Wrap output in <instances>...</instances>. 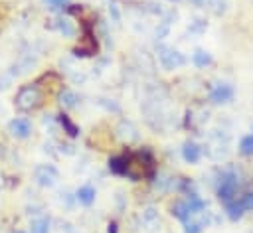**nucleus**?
Masks as SVG:
<instances>
[{
  "label": "nucleus",
  "instance_id": "obj_2",
  "mask_svg": "<svg viewBox=\"0 0 253 233\" xmlns=\"http://www.w3.org/2000/svg\"><path fill=\"white\" fill-rule=\"evenodd\" d=\"M42 103H43V93L40 91L38 85H24L18 89V93L14 97V105L22 113L36 111L42 107Z\"/></svg>",
  "mask_w": 253,
  "mask_h": 233
},
{
  "label": "nucleus",
  "instance_id": "obj_20",
  "mask_svg": "<svg viewBox=\"0 0 253 233\" xmlns=\"http://www.w3.org/2000/svg\"><path fill=\"white\" fill-rule=\"evenodd\" d=\"M16 233H24V231H16Z\"/></svg>",
  "mask_w": 253,
  "mask_h": 233
},
{
  "label": "nucleus",
  "instance_id": "obj_8",
  "mask_svg": "<svg viewBox=\"0 0 253 233\" xmlns=\"http://www.w3.org/2000/svg\"><path fill=\"white\" fill-rule=\"evenodd\" d=\"M182 156H184V160H186V162L194 164V162H198V160H200V148H198L194 142H186V144H184V148H182Z\"/></svg>",
  "mask_w": 253,
  "mask_h": 233
},
{
  "label": "nucleus",
  "instance_id": "obj_6",
  "mask_svg": "<svg viewBox=\"0 0 253 233\" xmlns=\"http://www.w3.org/2000/svg\"><path fill=\"white\" fill-rule=\"evenodd\" d=\"M233 97V89L231 85H217L213 91H211V101L213 103H225Z\"/></svg>",
  "mask_w": 253,
  "mask_h": 233
},
{
  "label": "nucleus",
  "instance_id": "obj_5",
  "mask_svg": "<svg viewBox=\"0 0 253 233\" xmlns=\"http://www.w3.org/2000/svg\"><path fill=\"white\" fill-rule=\"evenodd\" d=\"M36 178H38V182H40L42 186H51V184H55V180H57V172H55L51 166H42V168H38Z\"/></svg>",
  "mask_w": 253,
  "mask_h": 233
},
{
  "label": "nucleus",
  "instance_id": "obj_4",
  "mask_svg": "<svg viewBox=\"0 0 253 233\" xmlns=\"http://www.w3.org/2000/svg\"><path fill=\"white\" fill-rule=\"evenodd\" d=\"M8 130L16 138H28L30 132H32V124H30L28 118H14V120H10Z\"/></svg>",
  "mask_w": 253,
  "mask_h": 233
},
{
  "label": "nucleus",
  "instance_id": "obj_7",
  "mask_svg": "<svg viewBox=\"0 0 253 233\" xmlns=\"http://www.w3.org/2000/svg\"><path fill=\"white\" fill-rule=\"evenodd\" d=\"M160 57H162V63H164L166 67H174V65H180V63L184 61V57H182L178 51H172V49H164V51L160 53Z\"/></svg>",
  "mask_w": 253,
  "mask_h": 233
},
{
  "label": "nucleus",
  "instance_id": "obj_11",
  "mask_svg": "<svg viewBox=\"0 0 253 233\" xmlns=\"http://www.w3.org/2000/svg\"><path fill=\"white\" fill-rule=\"evenodd\" d=\"M172 213L178 217V219H182V221H186L188 217H190V205H188V201H178L174 207H172Z\"/></svg>",
  "mask_w": 253,
  "mask_h": 233
},
{
  "label": "nucleus",
  "instance_id": "obj_1",
  "mask_svg": "<svg viewBox=\"0 0 253 233\" xmlns=\"http://www.w3.org/2000/svg\"><path fill=\"white\" fill-rule=\"evenodd\" d=\"M109 168L115 174L128 176L130 180H142V178H150L154 174V160L146 150L144 152H128L125 156L111 158Z\"/></svg>",
  "mask_w": 253,
  "mask_h": 233
},
{
  "label": "nucleus",
  "instance_id": "obj_19",
  "mask_svg": "<svg viewBox=\"0 0 253 233\" xmlns=\"http://www.w3.org/2000/svg\"><path fill=\"white\" fill-rule=\"evenodd\" d=\"M109 233H117V225H115V223L109 225Z\"/></svg>",
  "mask_w": 253,
  "mask_h": 233
},
{
  "label": "nucleus",
  "instance_id": "obj_16",
  "mask_svg": "<svg viewBox=\"0 0 253 233\" xmlns=\"http://www.w3.org/2000/svg\"><path fill=\"white\" fill-rule=\"evenodd\" d=\"M241 203H243L245 209H253V194L243 195V197H241Z\"/></svg>",
  "mask_w": 253,
  "mask_h": 233
},
{
  "label": "nucleus",
  "instance_id": "obj_17",
  "mask_svg": "<svg viewBox=\"0 0 253 233\" xmlns=\"http://www.w3.org/2000/svg\"><path fill=\"white\" fill-rule=\"evenodd\" d=\"M186 233H202V227H200V225H196V223H192V225H188V227H186Z\"/></svg>",
  "mask_w": 253,
  "mask_h": 233
},
{
  "label": "nucleus",
  "instance_id": "obj_9",
  "mask_svg": "<svg viewBox=\"0 0 253 233\" xmlns=\"http://www.w3.org/2000/svg\"><path fill=\"white\" fill-rule=\"evenodd\" d=\"M77 197L83 205H91L95 201V190L91 186H83V188L77 190Z\"/></svg>",
  "mask_w": 253,
  "mask_h": 233
},
{
  "label": "nucleus",
  "instance_id": "obj_10",
  "mask_svg": "<svg viewBox=\"0 0 253 233\" xmlns=\"http://www.w3.org/2000/svg\"><path fill=\"white\" fill-rule=\"evenodd\" d=\"M225 209H227V215H229L231 219H237V217H241V213L245 211V207H243L241 199H239V201H237V199H231V201H227V203H225Z\"/></svg>",
  "mask_w": 253,
  "mask_h": 233
},
{
  "label": "nucleus",
  "instance_id": "obj_3",
  "mask_svg": "<svg viewBox=\"0 0 253 233\" xmlns=\"http://www.w3.org/2000/svg\"><path fill=\"white\" fill-rule=\"evenodd\" d=\"M237 190H239L237 178H235L233 174H225V176L221 178V182H219L217 195H219V199H221V201H225V203H227V201H231V199L235 197Z\"/></svg>",
  "mask_w": 253,
  "mask_h": 233
},
{
  "label": "nucleus",
  "instance_id": "obj_14",
  "mask_svg": "<svg viewBox=\"0 0 253 233\" xmlns=\"http://www.w3.org/2000/svg\"><path fill=\"white\" fill-rule=\"evenodd\" d=\"M47 231H49L47 219H36V221H32V233H47Z\"/></svg>",
  "mask_w": 253,
  "mask_h": 233
},
{
  "label": "nucleus",
  "instance_id": "obj_15",
  "mask_svg": "<svg viewBox=\"0 0 253 233\" xmlns=\"http://www.w3.org/2000/svg\"><path fill=\"white\" fill-rule=\"evenodd\" d=\"M211 59H210V55L206 53V51H196L194 53V63L198 65V67H204V65H208Z\"/></svg>",
  "mask_w": 253,
  "mask_h": 233
},
{
  "label": "nucleus",
  "instance_id": "obj_18",
  "mask_svg": "<svg viewBox=\"0 0 253 233\" xmlns=\"http://www.w3.org/2000/svg\"><path fill=\"white\" fill-rule=\"evenodd\" d=\"M49 6H53V8H59V6H63L67 0H45Z\"/></svg>",
  "mask_w": 253,
  "mask_h": 233
},
{
  "label": "nucleus",
  "instance_id": "obj_12",
  "mask_svg": "<svg viewBox=\"0 0 253 233\" xmlns=\"http://www.w3.org/2000/svg\"><path fill=\"white\" fill-rule=\"evenodd\" d=\"M59 122H61V126L67 130V134H69V136H77V132H79V130H77V126L71 122V118H69L67 115H63V113H61V115H59Z\"/></svg>",
  "mask_w": 253,
  "mask_h": 233
},
{
  "label": "nucleus",
  "instance_id": "obj_13",
  "mask_svg": "<svg viewBox=\"0 0 253 233\" xmlns=\"http://www.w3.org/2000/svg\"><path fill=\"white\" fill-rule=\"evenodd\" d=\"M239 150H241V154H245V156H251V154H253V134H249V136H245V138L241 140Z\"/></svg>",
  "mask_w": 253,
  "mask_h": 233
}]
</instances>
